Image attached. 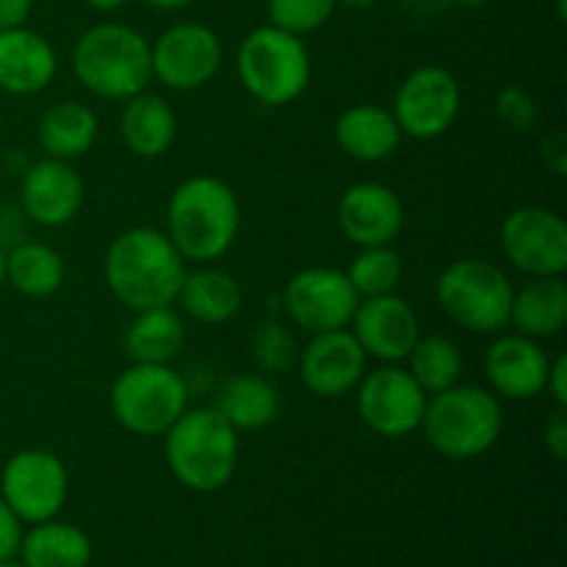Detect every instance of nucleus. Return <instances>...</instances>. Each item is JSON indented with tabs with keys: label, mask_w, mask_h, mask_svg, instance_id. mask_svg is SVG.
Instances as JSON below:
<instances>
[{
	"label": "nucleus",
	"mask_w": 567,
	"mask_h": 567,
	"mask_svg": "<svg viewBox=\"0 0 567 567\" xmlns=\"http://www.w3.org/2000/svg\"><path fill=\"white\" fill-rule=\"evenodd\" d=\"M103 271L111 293L138 313L177 302L188 269L166 233L131 227L111 241Z\"/></svg>",
	"instance_id": "1"
},
{
	"label": "nucleus",
	"mask_w": 567,
	"mask_h": 567,
	"mask_svg": "<svg viewBox=\"0 0 567 567\" xmlns=\"http://www.w3.org/2000/svg\"><path fill=\"white\" fill-rule=\"evenodd\" d=\"M241 205L225 181L197 175L183 181L166 205V236L183 260L214 264L236 244Z\"/></svg>",
	"instance_id": "2"
},
{
	"label": "nucleus",
	"mask_w": 567,
	"mask_h": 567,
	"mask_svg": "<svg viewBox=\"0 0 567 567\" xmlns=\"http://www.w3.org/2000/svg\"><path fill=\"white\" fill-rule=\"evenodd\" d=\"M166 465L183 487L216 493L238 465V432L214 408L186 410L166 432Z\"/></svg>",
	"instance_id": "3"
},
{
	"label": "nucleus",
	"mask_w": 567,
	"mask_h": 567,
	"mask_svg": "<svg viewBox=\"0 0 567 567\" xmlns=\"http://www.w3.org/2000/svg\"><path fill=\"white\" fill-rule=\"evenodd\" d=\"M72 72L97 97L127 100L144 92L153 78L150 42L120 22L94 25L75 42Z\"/></svg>",
	"instance_id": "4"
},
{
	"label": "nucleus",
	"mask_w": 567,
	"mask_h": 567,
	"mask_svg": "<svg viewBox=\"0 0 567 567\" xmlns=\"http://www.w3.org/2000/svg\"><path fill=\"white\" fill-rule=\"evenodd\" d=\"M426 441L449 460H474L491 452L504 430V410L496 393L476 385H452L426 399Z\"/></svg>",
	"instance_id": "5"
},
{
	"label": "nucleus",
	"mask_w": 567,
	"mask_h": 567,
	"mask_svg": "<svg viewBox=\"0 0 567 567\" xmlns=\"http://www.w3.org/2000/svg\"><path fill=\"white\" fill-rule=\"evenodd\" d=\"M238 78L264 105H288L308 89L310 53L302 37L277 25H260L238 48Z\"/></svg>",
	"instance_id": "6"
},
{
	"label": "nucleus",
	"mask_w": 567,
	"mask_h": 567,
	"mask_svg": "<svg viewBox=\"0 0 567 567\" xmlns=\"http://www.w3.org/2000/svg\"><path fill=\"white\" fill-rule=\"evenodd\" d=\"M186 410L188 388L169 363H131L111 385V415L131 435H166Z\"/></svg>",
	"instance_id": "7"
},
{
	"label": "nucleus",
	"mask_w": 567,
	"mask_h": 567,
	"mask_svg": "<svg viewBox=\"0 0 567 567\" xmlns=\"http://www.w3.org/2000/svg\"><path fill=\"white\" fill-rule=\"evenodd\" d=\"M513 282L491 260L463 258L441 271L435 297L457 327L480 336L502 332L509 324Z\"/></svg>",
	"instance_id": "8"
},
{
	"label": "nucleus",
	"mask_w": 567,
	"mask_h": 567,
	"mask_svg": "<svg viewBox=\"0 0 567 567\" xmlns=\"http://www.w3.org/2000/svg\"><path fill=\"white\" fill-rule=\"evenodd\" d=\"M70 493V474L53 452H17L0 474V496L22 524H42L61 513Z\"/></svg>",
	"instance_id": "9"
},
{
	"label": "nucleus",
	"mask_w": 567,
	"mask_h": 567,
	"mask_svg": "<svg viewBox=\"0 0 567 567\" xmlns=\"http://www.w3.org/2000/svg\"><path fill=\"white\" fill-rule=\"evenodd\" d=\"M426 399L410 371L396 363L380 365L358 382L360 421L382 437H408L421 430Z\"/></svg>",
	"instance_id": "10"
},
{
	"label": "nucleus",
	"mask_w": 567,
	"mask_h": 567,
	"mask_svg": "<svg viewBox=\"0 0 567 567\" xmlns=\"http://www.w3.org/2000/svg\"><path fill=\"white\" fill-rule=\"evenodd\" d=\"M402 136L430 142L457 122L460 83L446 66H419L399 86L391 109Z\"/></svg>",
	"instance_id": "11"
},
{
	"label": "nucleus",
	"mask_w": 567,
	"mask_h": 567,
	"mask_svg": "<svg viewBox=\"0 0 567 567\" xmlns=\"http://www.w3.org/2000/svg\"><path fill=\"white\" fill-rule=\"evenodd\" d=\"M288 319L308 332L347 330L360 297L347 271L332 266H310L297 271L282 291Z\"/></svg>",
	"instance_id": "12"
},
{
	"label": "nucleus",
	"mask_w": 567,
	"mask_h": 567,
	"mask_svg": "<svg viewBox=\"0 0 567 567\" xmlns=\"http://www.w3.org/2000/svg\"><path fill=\"white\" fill-rule=\"evenodd\" d=\"M221 59L225 53L219 37L199 22L172 25L155 39V44H150L153 78L175 92H194L214 81Z\"/></svg>",
	"instance_id": "13"
},
{
	"label": "nucleus",
	"mask_w": 567,
	"mask_h": 567,
	"mask_svg": "<svg viewBox=\"0 0 567 567\" xmlns=\"http://www.w3.org/2000/svg\"><path fill=\"white\" fill-rule=\"evenodd\" d=\"M502 252L529 277L565 275L567 225L548 208H518L502 225Z\"/></svg>",
	"instance_id": "14"
},
{
	"label": "nucleus",
	"mask_w": 567,
	"mask_h": 567,
	"mask_svg": "<svg viewBox=\"0 0 567 567\" xmlns=\"http://www.w3.org/2000/svg\"><path fill=\"white\" fill-rule=\"evenodd\" d=\"M352 336L369 358L382 363H402L421 338L419 316L408 299L396 293L360 299L352 316Z\"/></svg>",
	"instance_id": "15"
},
{
	"label": "nucleus",
	"mask_w": 567,
	"mask_h": 567,
	"mask_svg": "<svg viewBox=\"0 0 567 567\" xmlns=\"http://www.w3.org/2000/svg\"><path fill=\"white\" fill-rule=\"evenodd\" d=\"M365 360L369 354L354 341L352 332L330 330L310 338L308 347L299 352L297 365L310 393L321 399H338L358 388L365 374Z\"/></svg>",
	"instance_id": "16"
},
{
	"label": "nucleus",
	"mask_w": 567,
	"mask_h": 567,
	"mask_svg": "<svg viewBox=\"0 0 567 567\" xmlns=\"http://www.w3.org/2000/svg\"><path fill=\"white\" fill-rule=\"evenodd\" d=\"M338 227L358 247L393 244L404 227V205L385 183H354L341 194Z\"/></svg>",
	"instance_id": "17"
},
{
	"label": "nucleus",
	"mask_w": 567,
	"mask_h": 567,
	"mask_svg": "<svg viewBox=\"0 0 567 567\" xmlns=\"http://www.w3.org/2000/svg\"><path fill=\"white\" fill-rule=\"evenodd\" d=\"M20 199L25 214L42 227L70 225L83 205V181L70 161L44 158L22 177Z\"/></svg>",
	"instance_id": "18"
},
{
	"label": "nucleus",
	"mask_w": 567,
	"mask_h": 567,
	"mask_svg": "<svg viewBox=\"0 0 567 567\" xmlns=\"http://www.w3.org/2000/svg\"><path fill=\"white\" fill-rule=\"evenodd\" d=\"M548 354L535 338H526L520 332L502 336L491 343L485 354V371L493 391L504 399L526 402L546 391Z\"/></svg>",
	"instance_id": "19"
},
{
	"label": "nucleus",
	"mask_w": 567,
	"mask_h": 567,
	"mask_svg": "<svg viewBox=\"0 0 567 567\" xmlns=\"http://www.w3.org/2000/svg\"><path fill=\"white\" fill-rule=\"evenodd\" d=\"M59 61L42 33L28 28L0 31V89L9 94H37L53 83Z\"/></svg>",
	"instance_id": "20"
},
{
	"label": "nucleus",
	"mask_w": 567,
	"mask_h": 567,
	"mask_svg": "<svg viewBox=\"0 0 567 567\" xmlns=\"http://www.w3.org/2000/svg\"><path fill=\"white\" fill-rule=\"evenodd\" d=\"M336 142L349 158L374 164L391 158L402 144V131L391 109L374 103H358L336 120Z\"/></svg>",
	"instance_id": "21"
},
{
	"label": "nucleus",
	"mask_w": 567,
	"mask_h": 567,
	"mask_svg": "<svg viewBox=\"0 0 567 567\" xmlns=\"http://www.w3.org/2000/svg\"><path fill=\"white\" fill-rule=\"evenodd\" d=\"M120 133L125 147L138 158H158L169 153L177 136V116L172 105L147 89L125 100L120 116Z\"/></svg>",
	"instance_id": "22"
},
{
	"label": "nucleus",
	"mask_w": 567,
	"mask_h": 567,
	"mask_svg": "<svg viewBox=\"0 0 567 567\" xmlns=\"http://www.w3.org/2000/svg\"><path fill=\"white\" fill-rule=\"evenodd\" d=\"M567 321V286L563 275L529 277L520 291H513L509 324L526 338H551Z\"/></svg>",
	"instance_id": "23"
},
{
	"label": "nucleus",
	"mask_w": 567,
	"mask_h": 567,
	"mask_svg": "<svg viewBox=\"0 0 567 567\" xmlns=\"http://www.w3.org/2000/svg\"><path fill=\"white\" fill-rule=\"evenodd\" d=\"M214 410L236 432L264 430L280 413V393L266 377L236 374L219 388Z\"/></svg>",
	"instance_id": "24"
},
{
	"label": "nucleus",
	"mask_w": 567,
	"mask_h": 567,
	"mask_svg": "<svg viewBox=\"0 0 567 567\" xmlns=\"http://www.w3.org/2000/svg\"><path fill=\"white\" fill-rule=\"evenodd\" d=\"M241 286L221 269H194L183 277L177 302L199 324H225L241 310Z\"/></svg>",
	"instance_id": "25"
},
{
	"label": "nucleus",
	"mask_w": 567,
	"mask_h": 567,
	"mask_svg": "<svg viewBox=\"0 0 567 567\" xmlns=\"http://www.w3.org/2000/svg\"><path fill=\"white\" fill-rule=\"evenodd\" d=\"M186 343V324L166 308L138 310L125 330V352L133 363H169Z\"/></svg>",
	"instance_id": "26"
},
{
	"label": "nucleus",
	"mask_w": 567,
	"mask_h": 567,
	"mask_svg": "<svg viewBox=\"0 0 567 567\" xmlns=\"http://www.w3.org/2000/svg\"><path fill=\"white\" fill-rule=\"evenodd\" d=\"M97 114L78 100H64L44 111L39 122V144L50 158L70 161L86 155L97 142Z\"/></svg>",
	"instance_id": "27"
},
{
	"label": "nucleus",
	"mask_w": 567,
	"mask_h": 567,
	"mask_svg": "<svg viewBox=\"0 0 567 567\" xmlns=\"http://www.w3.org/2000/svg\"><path fill=\"white\" fill-rule=\"evenodd\" d=\"M20 554L25 567H89L92 543L78 526L42 520L22 535Z\"/></svg>",
	"instance_id": "28"
},
{
	"label": "nucleus",
	"mask_w": 567,
	"mask_h": 567,
	"mask_svg": "<svg viewBox=\"0 0 567 567\" xmlns=\"http://www.w3.org/2000/svg\"><path fill=\"white\" fill-rule=\"evenodd\" d=\"M6 280L25 297L44 299L64 282V260L48 244H20L6 255Z\"/></svg>",
	"instance_id": "29"
},
{
	"label": "nucleus",
	"mask_w": 567,
	"mask_h": 567,
	"mask_svg": "<svg viewBox=\"0 0 567 567\" xmlns=\"http://www.w3.org/2000/svg\"><path fill=\"white\" fill-rule=\"evenodd\" d=\"M408 371L426 396L457 385L463 377V352L446 336H421L408 354Z\"/></svg>",
	"instance_id": "30"
},
{
	"label": "nucleus",
	"mask_w": 567,
	"mask_h": 567,
	"mask_svg": "<svg viewBox=\"0 0 567 567\" xmlns=\"http://www.w3.org/2000/svg\"><path fill=\"white\" fill-rule=\"evenodd\" d=\"M402 271V258H399L396 249L391 244H382V247H360L347 277L358 297L369 299L382 297V293H396Z\"/></svg>",
	"instance_id": "31"
},
{
	"label": "nucleus",
	"mask_w": 567,
	"mask_h": 567,
	"mask_svg": "<svg viewBox=\"0 0 567 567\" xmlns=\"http://www.w3.org/2000/svg\"><path fill=\"white\" fill-rule=\"evenodd\" d=\"M336 0H269V25L282 28L293 37H305L324 25L336 11Z\"/></svg>",
	"instance_id": "32"
},
{
	"label": "nucleus",
	"mask_w": 567,
	"mask_h": 567,
	"mask_svg": "<svg viewBox=\"0 0 567 567\" xmlns=\"http://www.w3.org/2000/svg\"><path fill=\"white\" fill-rule=\"evenodd\" d=\"M252 358L258 360V365H264L266 371L286 374V371H291L299 360L297 338H293L286 327L277 324V321H266V324H260L252 336Z\"/></svg>",
	"instance_id": "33"
},
{
	"label": "nucleus",
	"mask_w": 567,
	"mask_h": 567,
	"mask_svg": "<svg viewBox=\"0 0 567 567\" xmlns=\"http://www.w3.org/2000/svg\"><path fill=\"white\" fill-rule=\"evenodd\" d=\"M496 111L513 131H532L537 125V120H540L535 97L518 86H507L498 92Z\"/></svg>",
	"instance_id": "34"
},
{
	"label": "nucleus",
	"mask_w": 567,
	"mask_h": 567,
	"mask_svg": "<svg viewBox=\"0 0 567 567\" xmlns=\"http://www.w3.org/2000/svg\"><path fill=\"white\" fill-rule=\"evenodd\" d=\"M543 443H546V452L559 463L567 457V408H554V413L548 415L543 426Z\"/></svg>",
	"instance_id": "35"
},
{
	"label": "nucleus",
	"mask_w": 567,
	"mask_h": 567,
	"mask_svg": "<svg viewBox=\"0 0 567 567\" xmlns=\"http://www.w3.org/2000/svg\"><path fill=\"white\" fill-rule=\"evenodd\" d=\"M22 540V520L17 518L14 509L0 496V559H9L20 551Z\"/></svg>",
	"instance_id": "36"
},
{
	"label": "nucleus",
	"mask_w": 567,
	"mask_h": 567,
	"mask_svg": "<svg viewBox=\"0 0 567 567\" xmlns=\"http://www.w3.org/2000/svg\"><path fill=\"white\" fill-rule=\"evenodd\" d=\"M546 393H551V399L557 408H567V358L565 354H557V358L548 363Z\"/></svg>",
	"instance_id": "37"
},
{
	"label": "nucleus",
	"mask_w": 567,
	"mask_h": 567,
	"mask_svg": "<svg viewBox=\"0 0 567 567\" xmlns=\"http://www.w3.org/2000/svg\"><path fill=\"white\" fill-rule=\"evenodd\" d=\"M33 0H0V31L22 28L31 17Z\"/></svg>",
	"instance_id": "38"
},
{
	"label": "nucleus",
	"mask_w": 567,
	"mask_h": 567,
	"mask_svg": "<svg viewBox=\"0 0 567 567\" xmlns=\"http://www.w3.org/2000/svg\"><path fill=\"white\" fill-rule=\"evenodd\" d=\"M543 150H546V155H551V158H546V164L551 166L557 175H563L565 172V136L563 133H554V136H548L546 142H543Z\"/></svg>",
	"instance_id": "39"
},
{
	"label": "nucleus",
	"mask_w": 567,
	"mask_h": 567,
	"mask_svg": "<svg viewBox=\"0 0 567 567\" xmlns=\"http://www.w3.org/2000/svg\"><path fill=\"white\" fill-rule=\"evenodd\" d=\"M144 3L161 11H175V9H183V6H188L192 0H144Z\"/></svg>",
	"instance_id": "40"
},
{
	"label": "nucleus",
	"mask_w": 567,
	"mask_h": 567,
	"mask_svg": "<svg viewBox=\"0 0 567 567\" xmlns=\"http://www.w3.org/2000/svg\"><path fill=\"white\" fill-rule=\"evenodd\" d=\"M86 3L97 11H116V9H122L127 0H86Z\"/></svg>",
	"instance_id": "41"
},
{
	"label": "nucleus",
	"mask_w": 567,
	"mask_h": 567,
	"mask_svg": "<svg viewBox=\"0 0 567 567\" xmlns=\"http://www.w3.org/2000/svg\"><path fill=\"white\" fill-rule=\"evenodd\" d=\"M336 3L352 6V9H369V6H374L377 0H336Z\"/></svg>",
	"instance_id": "42"
},
{
	"label": "nucleus",
	"mask_w": 567,
	"mask_h": 567,
	"mask_svg": "<svg viewBox=\"0 0 567 567\" xmlns=\"http://www.w3.org/2000/svg\"><path fill=\"white\" fill-rule=\"evenodd\" d=\"M0 567H25V563H22V559L9 557V559H0Z\"/></svg>",
	"instance_id": "43"
},
{
	"label": "nucleus",
	"mask_w": 567,
	"mask_h": 567,
	"mask_svg": "<svg viewBox=\"0 0 567 567\" xmlns=\"http://www.w3.org/2000/svg\"><path fill=\"white\" fill-rule=\"evenodd\" d=\"M3 282H6V252L0 249V286H3Z\"/></svg>",
	"instance_id": "44"
},
{
	"label": "nucleus",
	"mask_w": 567,
	"mask_h": 567,
	"mask_svg": "<svg viewBox=\"0 0 567 567\" xmlns=\"http://www.w3.org/2000/svg\"><path fill=\"white\" fill-rule=\"evenodd\" d=\"M441 3H457V0H441Z\"/></svg>",
	"instance_id": "45"
}]
</instances>
